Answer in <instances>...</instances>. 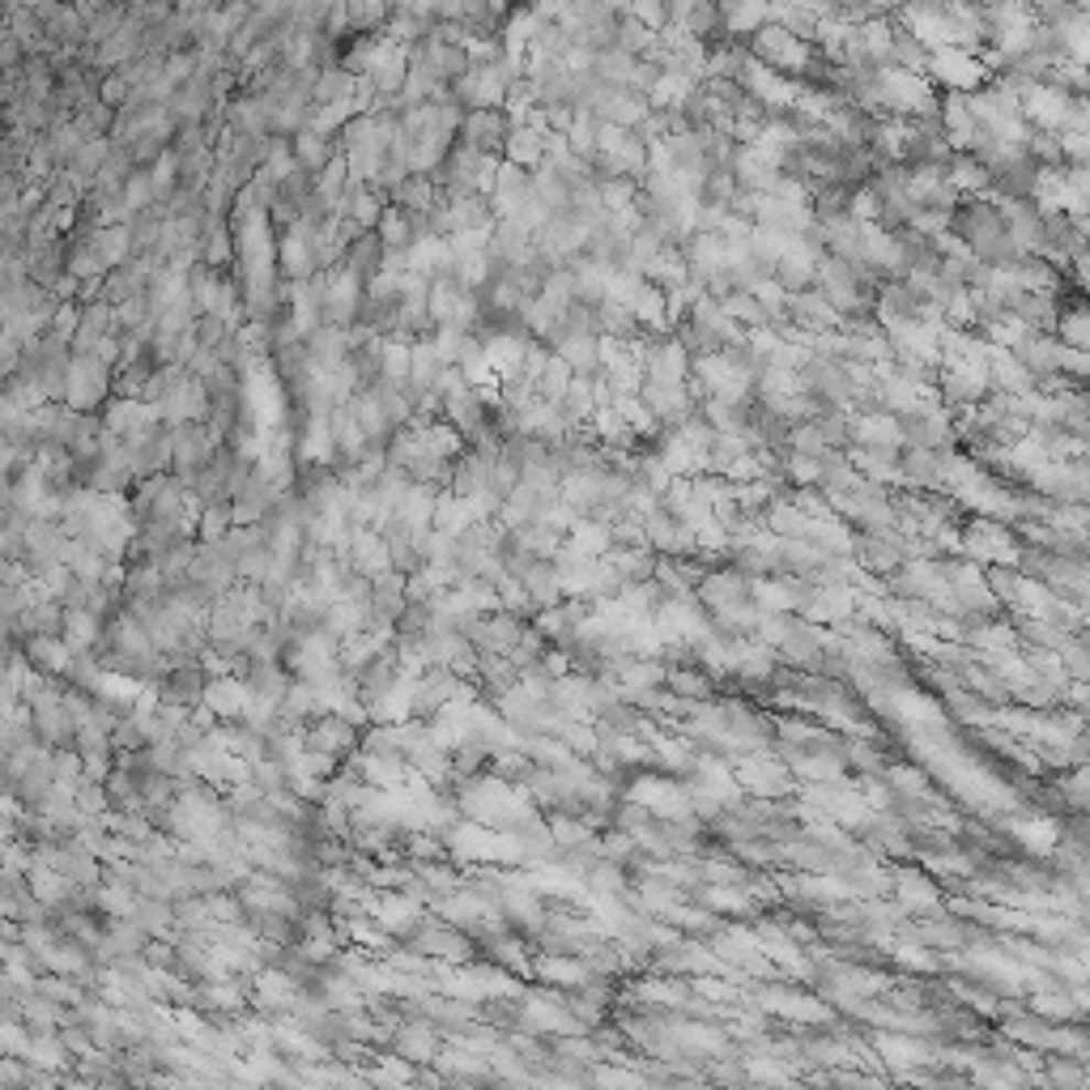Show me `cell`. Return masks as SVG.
<instances>
[{
  "label": "cell",
  "mask_w": 1090,
  "mask_h": 1090,
  "mask_svg": "<svg viewBox=\"0 0 1090 1090\" xmlns=\"http://www.w3.org/2000/svg\"><path fill=\"white\" fill-rule=\"evenodd\" d=\"M898 473L907 481H920V486H933L941 478V451L920 448V444H907V451H898Z\"/></svg>",
  "instance_id": "26"
},
{
  "label": "cell",
  "mask_w": 1090,
  "mask_h": 1090,
  "mask_svg": "<svg viewBox=\"0 0 1090 1090\" xmlns=\"http://www.w3.org/2000/svg\"><path fill=\"white\" fill-rule=\"evenodd\" d=\"M179 166H184V159H179L175 150H162L159 159L150 162V179H154V188H159V205L179 188Z\"/></svg>",
  "instance_id": "35"
},
{
  "label": "cell",
  "mask_w": 1090,
  "mask_h": 1090,
  "mask_svg": "<svg viewBox=\"0 0 1090 1090\" xmlns=\"http://www.w3.org/2000/svg\"><path fill=\"white\" fill-rule=\"evenodd\" d=\"M350 567L353 571H362V576H384V571H392V554H388V542H384V533H375V528H353V542H350Z\"/></svg>",
  "instance_id": "14"
},
{
  "label": "cell",
  "mask_w": 1090,
  "mask_h": 1090,
  "mask_svg": "<svg viewBox=\"0 0 1090 1090\" xmlns=\"http://www.w3.org/2000/svg\"><path fill=\"white\" fill-rule=\"evenodd\" d=\"M533 971L549 984H558V989H579L592 975L588 962H579V955H545V959L533 962Z\"/></svg>",
  "instance_id": "21"
},
{
  "label": "cell",
  "mask_w": 1090,
  "mask_h": 1090,
  "mask_svg": "<svg viewBox=\"0 0 1090 1090\" xmlns=\"http://www.w3.org/2000/svg\"><path fill=\"white\" fill-rule=\"evenodd\" d=\"M771 528H775V533H788V537H809V533H814V524H809L797 508H775V512H771Z\"/></svg>",
  "instance_id": "41"
},
{
  "label": "cell",
  "mask_w": 1090,
  "mask_h": 1090,
  "mask_svg": "<svg viewBox=\"0 0 1090 1090\" xmlns=\"http://www.w3.org/2000/svg\"><path fill=\"white\" fill-rule=\"evenodd\" d=\"M303 741H307L312 754H324V759L337 763L350 750H358V724L341 711H324V716H316V724L303 729Z\"/></svg>",
  "instance_id": "10"
},
{
  "label": "cell",
  "mask_w": 1090,
  "mask_h": 1090,
  "mask_svg": "<svg viewBox=\"0 0 1090 1090\" xmlns=\"http://www.w3.org/2000/svg\"><path fill=\"white\" fill-rule=\"evenodd\" d=\"M124 205H129V214H141V209H154L159 205V188H154V179H150V171H132V179L124 184Z\"/></svg>",
  "instance_id": "37"
},
{
  "label": "cell",
  "mask_w": 1090,
  "mask_h": 1090,
  "mask_svg": "<svg viewBox=\"0 0 1090 1090\" xmlns=\"http://www.w3.org/2000/svg\"><path fill=\"white\" fill-rule=\"evenodd\" d=\"M720 303H724V312H729L738 324H750V328H763V324H767V312H763V303L754 298V290H729Z\"/></svg>",
  "instance_id": "34"
},
{
  "label": "cell",
  "mask_w": 1090,
  "mask_h": 1090,
  "mask_svg": "<svg viewBox=\"0 0 1090 1090\" xmlns=\"http://www.w3.org/2000/svg\"><path fill=\"white\" fill-rule=\"evenodd\" d=\"M196 333H200V346L218 350V346H222V341L230 337V333H235V328H230V324H226L218 312H209V316H200V320H196Z\"/></svg>",
  "instance_id": "43"
},
{
  "label": "cell",
  "mask_w": 1090,
  "mask_h": 1090,
  "mask_svg": "<svg viewBox=\"0 0 1090 1090\" xmlns=\"http://www.w3.org/2000/svg\"><path fill=\"white\" fill-rule=\"evenodd\" d=\"M903 898H907L912 907H916V903L929 907V903H937V891H933L925 878H903Z\"/></svg>",
  "instance_id": "45"
},
{
  "label": "cell",
  "mask_w": 1090,
  "mask_h": 1090,
  "mask_svg": "<svg viewBox=\"0 0 1090 1090\" xmlns=\"http://www.w3.org/2000/svg\"><path fill=\"white\" fill-rule=\"evenodd\" d=\"M512 129H515L512 116L503 107H469L465 120H460V141L481 150V154H499L503 159Z\"/></svg>",
  "instance_id": "8"
},
{
  "label": "cell",
  "mask_w": 1090,
  "mask_h": 1090,
  "mask_svg": "<svg viewBox=\"0 0 1090 1090\" xmlns=\"http://www.w3.org/2000/svg\"><path fill=\"white\" fill-rule=\"evenodd\" d=\"M417 214H410L405 205H396V200H388V209H384V218H380V239H384V248H410L417 239Z\"/></svg>",
  "instance_id": "24"
},
{
  "label": "cell",
  "mask_w": 1090,
  "mask_h": 1090,
  "mask_svg": "<svg viewBox=\"0 0 1090 1090\" xmlns=\"http://www.w3.org/2000/svg\"><path fill=\"white\" fill-rule=\"evenodd\" d=\"M891 780H898V788H903L907 797H916V793H925V780H920L916 771H895Z\"/></svg>",
  "instance_id": "47"
},
{
  "label": "cell",
  "mask_w": 1090,
  "mask_h": 1090,
  "mask_svg": "<svg viewBox=\"0 0 1090 1090\" xmlns=\"http://www.w3.org/2000/svg\"><path fill=\"white\" fill-rule=\"evenodd\" d=\"M508 90H512V77L503 73V61L499 65H469L456 81H451V95L456 102L469 107H508Z\"/></svg>",
  "instance_id": "6"
},
{
  "label": "cell",
  "mask_w": 1090,
  "mask_h": 1090,
  "mask_svg": "<svg viewBox=\"0 0 1090 1090\" xmlns=\"http://www.w3.org/2000/svg\"><path fill=\"white\" fill-rule=\"evenodd\" d=\"M520 1023L528 1026V1031H558V1035H576L584 1031L576 1014H563L558 1005H545V1001H524L520 1005Z\"/></svg>",
  "instance_id": "22"
},
{
  "label": "cell",
  "mask_w": 1090,
  "mask_h": 1090,
  "mask_svg": "<svg viewBox=\"0 0 1090 1090\" xmlns=\"http://www.w3.org/2000/svg\"><path fill=\"white\" fill-rule=\"evenodd\" d=\"M745 43H750V56H754L759 65L775 68V73H788V77H797V81H802V73L809 68L814 52H818L814 43H805V39H797L793 31H784L780 22L759 26Z\"/></svg>",
  "instance_id": "2"
},
{
  "label": "cell",
  "mask_w": 1090,
  "mask_h": 1090,
  "mask_svg": "<svg viewBox=\"0 0 1090 1090\" xmlns=\"http://www.w3.org/2000/svg\"><path fill=\"white\" fill-rule=\"evenodd\" d=\"M444 353L435 350V341H426V337H417L414 341V367H410V384L417 392H435L439 384V375H444Z\"/></svg>",
  "instance_id": "25"
},
{
  "label": "cell",
  "mask_w": 1090,
  "mask_h": 1090,
  "mask_svg": "<svg viewBox=\"0 0 1090 1090\" xmlns=\"http://www.w3.org/2000/svg\"><path fill=\"white\" fill-rule=\"evenodd\" d=\"M695 4H699V0H665V13H669V26H674V31H686V26H690Z\"/></svg>",
  "instance_id": "46"
},
{
  "label": "cell",
  "mask_w": 1090,
  "mask_h": 1090,
  "mask_svg": "<svg viewBox=\"0 0 1090 1090\" xmlns=\"http://www.w3.org/2000/svg\"><path fill=\"white\" fill-rule=\"evenodd\" d=\"M878 1053L891 1060V1065H916V1060H929V1048L916 1044V1039H878Z\"/></svg>",
  "instance_id": "40"
},
{
  "label": "cell",
  "mask_w": 1090,
  "mask_h": 1090,
  "mask_svg": "<svg viewBox=\"0 0 1090 1090\" xmlns=\"http://www.w3.org/2000/svg\"><path fill=\"white\" fill-rule=\"evenodd\" d=\"M290 145H294V159H298V166H303L307 175H320L324 166L337 159V154H333V145H328V137L316 132L312 124L294 132V137H290Z\"/></svg>",
  "instance_id": "23"
},
{
  "label": "cell",
  "mask_w": 1090,
  "mask_h": 1090,
  "mask_svg": "<svg viewBox=\"0 0 1090 1090\" xmlns=\"http://www.w3.org/2000/svg\"><path fill=\"white\" fill-rule=\"evenodd\" d=\"M631 18H640L643 26H652V31H665L669 26V13H665V0H631V9H626Z\"/></svg>",
  "instance_id": "42"
},
{
  "label": "cell",
  "mask_w": 1090,
  "mask_h": 1090,
  "mask_svg": "<svg viewBox=\"0 0 1090 1090\" xmlns=\"http://www.w3.org/2000/svg\"><path fill=\"white\" fill-rule=\"evenodd\" d=\"M852 444L878 456H898L907 435H903V417L886 414V410H865L852 417Z\"/></svg>",
  "instance_id": "9"
},
{
  "label": "cell",
  "mask_w": 1090,
  "mask_h": 1090,
  "mask_svg": "<svg viewBox=\"0 0 1090 1090\" xmlns=\"http://www.w3.org/2000/svg\"><path fill=\"white\" fill-rule=\"evenodd\" d=\"M929 43H920L916 34L907 31L903 22L895 18V47H891V56H895V68H912V73H929Z\"/></svg>",
  "instance_id": "29"
},
{
  "label": "cell",
  "mask_w": 1090,
  "mask_h": 1090,
  "mask_svg": "<svg viewBox=\"0 0 1090 1090\" xmlns=\"http://www.w3.org/2000/svg\"><path fill=\"white\" fill-rule=\"evenodd\" d=\"M107 154H111V137H90L77 154H73V162L68 166H61V171H68V179L77 184V188H95V179H98V171H102V162H107Z\"/></svg>",
  "instance_id": "17"
},
{
  "label": "cell",
  "mask_w": 1090,
  "mask_h": 1090,
  "mask_svg": "<svg viewBox=\"0 0 1090 1090\" xmlns=\"http://www.w3.org/2000/svg\"><path fill=\"white\" fill-rule=\"evenodd\" d=\"M200 260H205V264H214V269H226V264H235V260H239V248H235L230 226H226L222 218H214L209 230H205V239H200Z\"/></svg>",
  "instance_id": "28"
},
{
  "label": "cell",
  "mask_w": 1090,
  "mask_h": 1090,
  "mask_svg": "<svg viewBox=\"0 0 1090 1090\" xmlns=\"http://www.w3.org/2000/svg\"><path fill=\"white\" fill-rule=\"evenodd\" d=\"M545 145H549V132H537L533 124H515L512 137H508V150H503V159H512L515 166H528V171H537L545 162Z\"/></svg>",
  "instance_id": "20"
},
{
  "label": "cell",
  "mask_w": 1090,
  "mask_h": 1090,
  "mask_svg": "<svg viewBox=\"0 0 1090 1090\" xmlns=\"http://www.w3.org/2000/svg\"><path fill=\"white\" fill-rule=\"evenodd\" d=\"M818 264H822V248H814L809 239H802L788 257L775 264V282L788 290V294H805V290L818 286Z\"/></svg>",
  "instance_id": "12"
},
{
  "label": "cell",
  "mask_w": 1090,
  "mask_h": 1090,
  "mask_svg": "<svg viewBox=\"0 0 1090 1090\" xmlns=\"http://www.w3.org/2000/svg\"><path fill=\"white\" fill-rule=\"evenodd\" d=\"M950 230L967 243V252L984 264H1014L1023 257V248L1014 243L1010 226H1005V214L1001 205H989L984 196H971V200H959L955 218H950Z\"/></svg>",
  "instance_id": "1"
},
{
  "label": "cell",
  "mask_w": 1090,
  "mask_h": 1090,
  "mask_svg": "<svg viewBox=\"0 0 1090 1090\" xmlns=\"http://www.w3.org/2000/svg\"><path fill=\"white\" fill-rule=\"evenodd\" d=\"M640 56L622 52V47H606L597 52V81H610V86H626L631 81V68H635Z\"/></svg>",
  "instance_id": "33"
},
{
  "label": "cell",
  "mask_w": 1090,
  "mask_h": 1090,
  "mask_svg": "<svg viewBox=\"0 0 1090 1090\" xmlns=\"http://www.w3.org/2000/svg\"><path fill=\"white\" fill-rule=\"evenodd\" d=\"M73 797H77V809H81L86 818H98V814L111 809V797H107V784H102V780H81V784L73 788Z\"/></svg>",
  "instance_id": "38"
},
{
  "label": "cell",
  "mask_w": 1090,
  "mask_h": 1090,
  "mask_svg": "<svg viewBox=\"0 0 1090 1090\" xmlns=\"http://www.w3.org/2000/svg\"><path fill=\"white\" fill-rule=\"evenodd\" d=\"M486 950L494 955V962H503V967H515V971H528V959H524V941L520 937H486Z\"/></svg>",
  "instance_id": "39"
},
{
  "label": "cell",
  "mask_w": 1090,
  "mask_h": 1090,
  "mask_svg": "<svg viewBox=\"0 0 1090 1090\" xmlns=\"http://www.w3.org/2000/svg\"><path fill=\"white\" fill-rule=\"evenodd\" d=\"M579 107H588L597 120L622 124V129H640L643 120L652 116L647 95L631 90V86H610V81H592V86L584 90V102H579Z\"/></svg>",
  "instance_id": "3"
},
{
  "label": "cell",
  "mask_w": 1090,
  "mask_h": 1090,
  "mask_svg": "<svg viewBox=\"0 0 1090 1090\" xmlns=\"http://www.w3.org/2000/svg\"><path fill=\"white\" fill-rule=\"evenodd\" d=\"M362 298H367V282L358 273H350L346 264H337V269L324 273V324L353 328Z\"/></svg>",
  "instance_id": "7"
},
{
  "label": "cell",
  "mask_w": 1090,
  "mask_h": 1090,
  "mask_svg": "<svg viewBox=\"0 0 1090 1090\" xmlns=\"http://www.w3.org/2000/svg\"><path fill=\"white\" fill-rule=\"evenodd\" d=\"M358 90V77H353L350 68L341 65H324L320 77H316V86H312V102L324 107V102H341V98H353Z\"/></svg>",
  "instance_id": "27"
},
{
  "label": "cell",
  "mask_w": 1090,
  "mask_h": 1090,
  "mask_svg": "<svg viewBox=\"0 0 1090 1090\" xmlns=\"http://www.w3.org/2000/svg\"><path fill=\"white\" fill-rule=\"evenodd\" d=\"M205 707H209L214 716H222V720H243L248 707H252V686H248V677H214V682L205 686Z\"/></svg>",
  "instance_id": "13"
},
{
  "label": "cell",
  "mask_w": 1090,
  "mask_h": 1090,
  "mask_svg": "<svg viewBox=\"0 0 1090 1090\" xmlns=\"http://www.w3.org/2000/svg\"><path fill=\"white\" fill-rule=\"evenodd\" d=\"M571 380H576V367H571L567 358L549 353L545 371L537 375V392H542L545 401H563V396H567V388H571Z\"/></svg>",
  "instance_id": "32"
},
{
  "label": "cell",
  "mask_w": 1090,
  "mask_h": 1090,
  "mask_svg": "<svg viewBox=\"0 0 1090 1090\" xmlns=\"http://www.w3.org/2000/svg\"><path fill=\"white\" fill-rule=\"evenodd\" d=\"M661 43V31H652V26H643L640 18H631V13H622V22H618V47L622 52H631V56H652V47Z\"/></svg>",
  "instance_id": "31"
},
{
  "label": "cell",
  "mask_w": 1090,
  "mask_h": 1090,
  "mask_svg": "<svg viewBox=\"0 0 1090 1090\" xmlns=\"http://www.w3.org/2000/svg\"><path fill=\"white\" fill-rule=\"evenodd\" d=\"M392 1044H396V1053H405V1057L414 1060H435L439 1057V1048H435V1031L426 1023H405L396 1035H392Z\"/></svg>",
  "instance_id": "30"
},
{
  "label": "cell",
  "mask_w": 1090,
  "mask_h": 1090,
  "mask_svg": "<svg viewBox=\"0 0 1090 1090\" xmlns=\"http://www.w3.org/2000/svg\"><path fill=\"white\" fill-rule=\"evenodd\" d=\"M929 77L950 95H975L989 81V65L980 52H967V47H933Z\"/></svg>",
  "instance_id": "4"
},
{
  "label": "cell",
  "mask_w": 1090,
  "mask_h": 1090,
  "mask_svg": "<svg viewBox=\"0 0 1090 1090\" xmlns=\"http://www.w3.org/2000/svg\"><path fill=\"white\" fill-rule=\"evenodd\" d=\"M1057 337L1065 346H1073V350H1087L1090 353V312H1060L1057 316Z\"/></svg>",
  "instance_id": "36"
},
{
  "label": "cell",
  "mask_w": 1090,
  "mask_h": 1090,
  "mask_svg": "<svg viewBox=\"0 0 1090 1090\" xmlns=\"http://www.w3.org/2000/svg\"><path fill=\"white\" fill-rule=\"evenodd\" d=\"M392 200L396 205H405L410 214H417V218H426L435 205H439V175H426V171H414L396 193H392Z\"/></svg>",
  "instance_id": "19"
},
{
  "label": "cell",
  "mask_w": 1090,
  "mask_h": 1090,
  "mask_svg": "<svg viewBox=\"0 0 1090 1090\" xmlns=\"http://www.w3.org/2000/svg\"><path fill=\"white\" fill-rule=\"evenodd\" d=\"M341 264H346L350 273H358L362 282H367V277H375V273L384 269V239H380V230H362L350 248H346Z\"/></svg>",
  "instance_id": "18"
},
{
  "label": "cell",
  "mask_w": 1090,
  "mask_h": 1090,
  "mask_svg": "<svg viewBox=\"0 0 1090 1090\" xmlns=\"http://www.w3.org/2000/svg\"><path fill=\"white\" fill-rule=\"evenodd\" d=\"M704 81L699 77H690V73H661L656 77V86L647 90V102H652V111H682L690 98H695V90H699Z\"/></svg>",
  "instance_id": "15"
},
{
  "label": "cell",
  "mask_w": 1090,
  "mask_h": 1090,
  "mask_svg": "<svg viewBox=\"0 0 1090 1090\" xmlns=\"http://www.w3.org/2000/svg\"><path fill=\"white\" fill-rule=\"evenodd\" d=\"M111 367L95 358V353H73V367H68V388H65V405L73 410H81V414H90L95 405L107 401V392H111Z\"/></svg>",
  "instance_id": "5"
},
{
  "label": "cell",
  "mask_w": 1090,
  "mask_h": 1090,
  "mask_svg": "<svg viewBox=\"0 0 1090 1090\" xmlns=\"http://www.w3.org/2000/svg\"><path fill=\"white\" fill-rule=\"evenodd\" d=\"M98 95H102V102H111V107H124L129 102V95H132V86L111 68V73H102V86H98Z\"/></svg>",
  "instance_id": "44"
},
{
  "label": "cell",
  "mask_w": 1090,
  "mask_h": 1090,
  "mask_svg": "<svg viewBox=\"0 0 1090 1090\" xmlns=\"http://www.w3.org/2000/svg\"><path fill=\"white\" fill-rule=\"evenodd\" d=\"M528 193H533V171H528V166H515L512 159L499 162V171H494V193H490L494 214H499V218H515L520 205L528 200Z\"/></svg>",
  "instance_id": "11"
},
{
  "label": "cell",
  "mask_w": 1090,
  "mask_h": 1090,
  "mask_svg": "<svg viewBox=\"0 0 1090 1090\" xmlns=\"http://www.w3.org/2000/svg\"><path fill=\"white\" fill-rule=\"evenodd\" d=\"M975 116H971V107H967V95H946L941 98V132H946V141H950V150H967L971 145V137H975Z\"/></svg>",
  "instance_id": "16"
}]
</instances>
